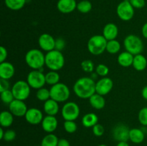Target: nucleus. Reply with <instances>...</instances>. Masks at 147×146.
<instances>
[{
  "mask_svg": "<svg viewBox=\"0 0 147 146\" xmlns=\"http://www.w3.org/2000/svg\"><path fill=\"white\" fill-rule=\"evenodd\" d=\"M73 91L79 98L89 99L96 93V82L91 77H80L75 82Z\"/></svg>",
  "mask_w": 147,
  "mask_h": 146,
  "instance_id": "f257e3e1",
  "label": "nucleus"
},
{
  "mask_svg": "<svg viewBox=\"0 0 147 146\" xmlns=\"http://www.w3.org/2000/svg\"><path fill=\"white\" fill-rule=\"evenodd\" d=\"M25 62L32 70H41L45 65V54L38 49H31L25 54Z\"/></svg>",
  "mask_w": 147,
  "mask_h": 146,
  "instance_id": "f03ea898",
  "label": "nucleus"
},
{
  "mask_svg": "<svg viewBox=\"0 0 147 146\" xmlns=\"http://www.w3.org/2000/svg\"><path fill=\"white\" fill-rule=\"evenodd\" d=\"M65 57L62 52L53 50L45 54V66L50 70L59 71L65 65Z\"/></svg>",
  "mask_w": 147,
  "mask_h": 146,
  "instance_id": "7ed1b4c3",
  "label": "nucleus"
},
{
  "mask_svg": "<svg viewBox=\"0 0 147 146\" xmlns=\"http://www.w3.org/2000/svg\"><path fill=\"white\" fill-rule=\"evenodd\" d=\"M108 40L103 35L92 36L88 42V50L91 54L98 56L106 51Z\"/></svg>",
  "mask_w": 147,
  "mask_h": 146,
  "instance_id": "20e7f679",
  "label": "nucleus"
},
{
  "mask_svg": "<svg viewBox=\"0 0 147 146\" xmlns=\"http://www.w3.org/2000/svg\"><path fill=\"white\" fill-rule=\"evenodd\" d=\"M123 46L126 51L133 55L142 54L144 50V43L142 39L135 34H129L123 40Z\"/></svg>",
  "mask_w": 147,
  "mask_h": 146,
  "instance_id": "39448f33",
  "label": "nucleus"
},
{
  "mask_svg": "<svg viewBox=\"0 0 147 146\" xmlns=\"http://www.w3.org/2000/svg\"><path fill=\"white\" fill-rule=\"evenodd\" d=\"M50 98L55 100L57 102H64L69 99L70 91L67 84L59 82L51 86L50 89Z\"/></svg>",
  "mask_w": 147,
  "mask_h": 146,
  "instance_id": "423d86ee",
  "label": "nucleus"
},
{
  "mask_svg": "<svg viewBox=\"0 0 147 146\" xmlns=\"http://www.w3.org/2000/svg\"><path fill=\"white\" fill-rule=\"evenodd\" d=\"M11 90L12 92L14 99L24 101L30 97V92H31V87L29 85L27 81L18 80L13 84Z\"/></svg>",
  "mask_w": 147,
  "mask_h": 146,
  "instance_id": "0eeeda50",
  "label": "nucleus"
},
{
  "mask_svg": "<svg viewBox=\"0 0 147 146\" xmlns=\"http://www.w3.org/2000/svg\"><path fill=\"white\" fill-rule=\"evenodd\" d=\"M27 82L31 88L39 90L46 84L45 74L41 70H32L27 74Z\"/></svg>",
  "mask_w": 147,
  "mask_h": 146,
  "instance_id": "6e6552de",
  "label": "nucleus"
},
{
  "mask_svg": "<svg viewBox=\"0 0 147 146\" xmlns=\"http://www.w3.org/2000/svg\"><path fill=\"white\" fill-rule=\"evenodd\" d=\"M116 13L119 18L122 21H130L134 16V8L129 0H123L117 6Z\"/></svg>",
  "mask_w": 147,
  "mask_h": 146,
  "instance_id": "1a4fd4ad",
  "label": "nucleus"
},
{
  "mask_svg": "<svg viewBox=\"0 0 147 146\" xmlns=\"http://www.w3.org/2000/svg\"><path fill=\"white\" fill-rule=\"evenodd\" d=\"M80 110L78 104L74 102H67L61 110L62 117L65 120H76L80 115Z\"/></svg>",
  "mask_w": 147,
  "mask_h": 146,
  "instance_id": "9d476101",
  "label": "nucleus"
},
{
  "mask_svg": "<svg viewBox=\"0 0 147 146\" xmlns=\"http://www.w3.org/2000/svg\"><path fill=\"white\" fill-rule=\"evenodd\" d=\"M130 129L124 124L116 125L112 130V137L117 142H127L129 140Z\"/></svg>",
  "mask_w": 147,
  "mask_h": 146,
  "instance_id": "9b49d317",
  "label": "nucleus"
},
{
  "mask_svg": "<svg viewBox=\"0 0 147 146\" xmlns=\"http://www.w3.org/2000/svg\"><path fill=\"white\" fill-rule=\"evenodd\" d=\"M113 87V82L110 77H102L96 82V92L105 96L111 91Z\"/></svg>",
  "mask_w": 147,
  "mask_h": 146,
  "instance_id": "f8f14e48",
  "label": "nucleus"
},
{
  "mask_svg": "<svg viewBox=\"0 0 147 146\" xmlns=\"http://www.w3.org/2000/svg\"><path fill=\"white\" fill-rule=\"evenodd\" d=\"M38 44L41 50L48 52L55 48V39L51 34L43 33L39 37Z\"/></svg>",
  "mask_w": 147,
  "mask_h": 146,
  "instance_id": "ddd939ff",
  "label": "nucleus"
},
{
  "mask_svg": "<svg viewBox=\"0 0 147 146\" xmlns=\"http://www.w3.org/2000/svg\"><path fill=\"white\" fill-rule=\"evenodd\" d=\"M27 106L24 101L14 99L9 104V110L13 114V115L16 117H21L25 115L27 113Z\"/></svg>",
  "mask_w": 147,
  "mask_h": 146,
  "instance_id": "4468645a",
  "label": "nucleus"
},
{
  "mask_svg": "<svg viewBox=\"0 0 147 146\" xmlns=\"http://www.w3.org/2000/svg\"><path fill=\"white\" fill-rule=\"evenodd\" d=\"M25 120L29 124L32 125H37L40 124L42 121L43 114L41 110L36 107H31L27 110L25 115Z\"/></svg>",
  "mask_w": 147,
  "mask_h": 146,
  "instance_id": "2eb2a0df",
  "label": "nucleus"
},
{
  "mask_svg": "<svg viewBox=\"0 0 147 146\" xmlns=\"http://www.w3.org/2000/svg\"><path fill=\"white\" fill-rule=\"evenodd\" d=\"M43 130L47 133H53L58 126V121L55 116L46 115L41 123Z\"/></svg>",
  "mask_w": 147,
  "mask_h": 146,
  "instance_id": "dca6fc26",
  "label": "nucleus"
},
{
  "mask_svg": "<svg viewBox=\"0 0 147 146\" xmlns=\"http://www.w3.org/2000/svg\"><path fill=\"white\" fill-rule=\"evenodd\" d=\"M77 4L76 0H58L57 8L61 13L69 14L77 9Z\"/></svg>",
  "mask_w": 147,
  "mask_h": 146,
  "instance_id": "f3484780",
  "label": "nucleus"
},
{
  "mask_svg": "<svg viewBox=\"0 0 147 146\" xmlns=\"http://www.w3.org/2000/svg\"><path fill=\"white\" fill-rule=\"evenodd\" d=\"M15 73L14 65L9 62L0 63V78L4 80H10Z\"/></svg>",
  "mask_w": 147,
  "mask_h": 146,
  "instance_id": "a211bd4d",
  "label": "nucleus"
},
{
  "mask_svg": "<svg viewBox=\"0 0 147 146\" xmlns=\"http://www.w3.org/2000/svg\"><path fill=\"white\" fill-rule=\"evenodd\" d=\"M119 34V28L117 25L113 23H109L103 27L102 35L108 40H116Z\"/></svg>",
  "mask_w": 147,
  "mask_h": 146,
  "instance_id": "6ab92c4d",
  "label": "nucleus"
},
{
  "mask_svg": "<svg viewBox=\"0 0 147 146\" xmlns=\"http://www.w3.org/2000/svg\"><path fill=\"white\" fill-rule=\"evenodd\" d=\"M58 103L59 102H57V101L51 98L45 102L44 104H43V110H44V112L46 113V115H47L55 116L60 110Z\"/></svg>",
  "mask_w": 147,
  "mask_h": 146,
  "instance_id": "aec40b11",
  "label": "nucleus"
},
{
  "mask_svg": "<svg viewBox=\"0 0 147 146\" xmlns=\"http://www.w3.org/2000/svg\"><path fill=\"white\" fill-rule=\"evenodd\" d=\"M88 100L90 105L96 110H102L104 108L106 105V100L104 97L96 92L93 94Z\"/></svg>",
  "mask_w": 147,
  "mask_h": 146,
  "instance_id": "412c9836",
  "label": "nucleus"
},
{
  "mask_svg": "<svg viewBox=\"0 0 147 146\" xmlns=\"http://www.w3.org/2000/svg\"><path fill=\"white\" fill-rule=\"evenodd\" d=\"M134 57L132 54L127 51L120 53L117 57V62L120 66L123 67H129L132 66L134 61Z\"/></svg>",
  "mask_w": 147,
  "mask_h": 146,
  "instance_id": "4be33fe9",
  "label": "nucleus"
},
{
  "mask_svg": "<svg viewBox=\"0 0 147 146\" xmlns=\"http://www.w3.org/2000/svg\"><path fill=\"white\" fill-rule=\"evenodd\" d=\"M145 138V135L143 130L140 128H131L129 131V140L135 144H140L143 143Z\"/></svg>",
  "mask_w": 147,
  "mask_h": 146,
  "instance_id": "5701e85b",
  "label": "nucleus"
},
{
  "mask_svg": "<svg viewBox=\"0 0 147 146\" xmlns=\"http://www.w3.org/2000/svg\"><path fill=\"white\" fill-rule=\"evenodd\" d=\"M132 66L136 71H143L147 67V59L142 54L134 55Z\"/></svg>",
  "mask_w": 147,
  "mask_h": 146,
  "instance_id": "b1692460",
  "label": "nucleus"
},
{
  "mask_svg": "<svg viewBox=\"0 0 147 146\" xmlns=\"http://www.w3.org/2000/svg\"><path fill=\"white\" fill-rule=\"evenodd\" d=\"M14 122V115L9 110H4L0 114V125L3 128L9 127Z\"/></svg>",
  "mask_w": 147,
  "mask_h": 146,
  "instance_id": "393cba45",
  "label": "nucleus"
},
{
  "mask_svg": "<svg viewBox=\"0 0 147 146\" xmlns=\"http://www.w3.org/2000/svg\"><path fill=\"white\" fill-rule=\"evenodd\" d=\"M98 117L96 114L93 113H88L82 117V125L85 127H93V126L98 124Z\"/></svg>",
  "mask_w": 147,
  "mask_h": 146,
  "instance_id": "a878e982",
  "label": "nucleus"
},
{
  "mask_svg": "<svg viewBox=\"0 0 147 146\" xmlns=\"http://www.w3.org/2000/svg\"><path fill=\"white\" fill-rule=\"evenodd\" d=\"M6 7L13 11L22 9L26 4V0H4Z\"/></svg>",
  "mask_w": 147,
  "mask_h": 146,
  "instance_id": "bb28decb",
  "label": "nucleus"
},
{
  "mask_svg": "<svg viewBox=\"0 0 147 146\" xmlns=\"http://www.w3.org/2000/svg\"><path fill=\"white\" fill-rule=\"evenodd\" d=\"M59 139L53 133H48L42 138L40 146H57Z\"/></svg>",
  "mask_w": 147,
  "mask_h": 146,
  "instance_id": "cd10ccee",
  "label": "nucleus"
},
{
  "mask_svg": "<svg viewBox=\"0 0 147 146\" xmlns=\"http://www.w3.org/2000/svg\"><path fill=\"white\" fill-rule=\"evenodd\" d=\"M60 76L57 71H53L50 70L47 73L45 74V81L46 84L48 85H55L60 82Z\"/></svg>",
  "mask_w": 147,
  "mask_h": 146,
  "instance_id": "c85d7f7f",
  "label": "nucleus"
},
{
  "mask_svg": "<svg viewBox=\"0 0 147 146\" xmlns=\"http://www.w3.org/2000/svg\"><path fill=\"white\" fill-rule=\"evenodd\" d=\"M121 48V43L118 40H112L108 41L106 51L109 52V54H115L120 52Z\"/></svg>",
  "mask_w": 147,
  "mask_h": 146,
  "instance_id": "c756f323",
  "label": "nucleus"
},
{
  "mask_svg": "<svg viewBox=\"0 0 147 146\" xmlns=\"http://www.w3.org/2000/svg\"><path fill=\"white\" fill-rule=\"evenodd\" d=\"M78 11L83 14H87L92 9V4L88 0H82L77 4Z\"/></svg>",
  "mask_w": 147,
  "mask_h": 146,
  "instance_id": "7c9ffc66",
  "label": "nucleus"
},
{
  "mask_svg": "<svg viewBox=\"0 0 147 146\" xmlns=\"http://www.w3.org/2000/svg\"><path fill=\"white\" fill-rule=\"evenodd\" d=\"M36 97H37V100L42 102H45L47 100L50 99V90L45 87H42V88L37 90V92H36Z\"/></svg>",
  "mask_w": 147,
  "mask_h": 146,
  "instance_id": "2f4dec72",
  "label": "nucleus"
},
{
  "mask_svg": "<svg viewBox=\"0 0 147 146\" xmlns=\"http://www.w3.org/2000/svg\"><path fill=\"white\" fill-rule=\"evenodd\" d=\"M0 97H1V100L2 102L4 104H8V105L14 100V97L11 90H5V91L1 92Z\"/></svg>",
  "mask_w": 147,
  "mask_h": 146,
  "instance_id": "473e14b6",
  "label": "nucleus"
},
{
  "mask_svg": "<svg viewBox=\"0 0 147 146\" xmlns=\"http://www.w3.org/2000/svg\"><path fill=\"white\" fill-rule=\"evenodd\" d=\"M63 126L65 132L70 134L76 133L78 129V125L74 120H65Z\"/></svg>",
  "mask_w": 147,
  "mask_h": 146,
  "instance_id": "72a5a7b5",
  "label": "nucleus"
},
{
  "mask_svg": "<svg viewBox=\"0 0 147 146\" xmlns=\"http://www.w3.org/2000/svg\"><path fill=\"white\" fill-rule=\"evenodd\" d=\"M82 70L87 73L93 72L95 69V65L93 64V61L90 60H85L80 64Z\"/></svg>",
  "mask_w": 147,
  "mask_h": 146,
  "instance_id": "f704fd0d",
  "label": "nucleus"
},
{
  "mask_svg": "<svg viewBox=\"0 0 147 146\" xmlns=\"http://www.w3.org/2000/svg\"><path fill=\"white\" fill-rule=\"evenodd\" d=\"M138 120L141 125L147 127V107L141 109L138 114Z\"/></svg>",
  "mask_w": 147,
  "mask_h": 146,
  "instance_id": "c9c22d12",
  "label": "nucleus"
},
{
  "mask_svg": "<svg viewBox=\"0 0 147 146\" xmlns=\"http://www.w3.org/2000/svg\"><path fill=\"white\" fill-rule=\"evenodd\" d=\"M109 72V68L108 66L103 64H99L96 67V73L102 77H106Z\"/></svg>",
  "mask_w": 147,
  "mask_h": 146,
  "instance_id": "e433bc0d",
  "label": "nucleus"
},
{
  "mask_svg": "<svg viewBox=\"0 0 147 146\" xmlns=\"http://www.w3.org/2000/svg\"><path fill=\"white\" fill-rule=\"evenodd\" d=\"M92 130H93V133L94 134V135L96 137H101L105 133V129L103 126L98 123L92 127Z\"/></svg>",
  "mask_w": 147,
  "mask_h": 146,
  "instance_id": "4c0bfd02",
  "label": "nucleus"
},
{
  "mask_svg": "<svg viewBox=\"0 0 147 146\" xmlns=\"http://www.w3.org/2000/svg\"><path fill=\"white\" fill-rule=\"evenodd\" d=\"M16 136H17L16 132L14 130L9 129V130H7L5 131L3 140L6 142H11L16 138Z\"/></svg>",
  "mask_w": 147,
  "mask_h": 146,
  "instance_id": "58836bf2",
  "label": "nucleus"
},
{
  "mask_svg": "<svg viewBox=\"0 0 147 146\" xmlns=\"http://www.w3.org/2000/svg\"><path fill=\"white\" fill-rule=\"evenodd\" d=\"M65 41L61 37H59L55 40V50L62 52L65 47Z\"/></svg>",
  "mask_w": 147,
  "mask_h": 146,
  "instance_id": "ea45409f",
  "label": "nucleus"
},
{
  "mask_svg": "<svg viewBox=\"0 0 147 146\" xmlns=\"http://www.w3.org/2000/svg\"><path fill=\"white\" fill-rule=\"evenodd\" d=\"M134 9H142L146 4L145 0H129Z\"/></svg>",
  "mask_w": 147,
  "mask_h": 146,
  "instance_id": "a19ab883",
  "label": "nucleus"
},
{
  "mask_svg": "<svg viewBox=\"0 0 147 146\" xmlns=\"http://www.w3.org/2000/svg\"><path fill=\"white\" fill-rule=\"evenodd\" d=\"M9 82L7 80L0 79V92L5 90H9Z\"/></svg>",
  "mask_w": 147,
  "mask_h": 146,
  "instance_id": "79ce46f5",
  "label": "nucleus"
},
{
  "mask_svg": "<svg viewBox=\"0 0 147 146\" xmlns=\"http://www.w3.org/2000/svg\"><path fill=\"white\" fill-rule=\"evenodd\" d=\"M7 55H8V52H7V49L4 47L1 46L0 47V63L4 62L6 61L7 58Z\"/></svg>",
  "mask_w": 147,
  "mask_h": 146,
  "instance_id": "37998d69",
  "label": "nucleus"
},
{
  "mask_svg": "<svg viewBox=\"0 0 147 146\" xmlns=\"http://www.w3.org/2000/svg\"><path fill=\"white\" fill-rule=\"evenodd\" d=\"M57 146H70V142H69L67 139L61 138L59 139Z\"/></svg>",
  "mask_w": 147,
  "mask_h": 146,
  "instance_id": "c03bdc74",
  "label": "nucleus"
},
{
  "mask_svg": "<svg viewBox=\"0 0 147 146\" xmlns=\"http://www.w3.org/2000/svg\"><path fill=\"white\" fill-rule=\"evenodd\" d=\"M142 33L143 37L145 39H147V22L145 23L142 28Z\"/></svg>",
  "mask_w": 147,
  "mask_h": 146,
  "instance_id": "a18cd8bd",
  "label": "nucleus"
},
{
  "mask_svg": "<svg viewBox=\"0 0 147 146\" xmlns=\"http://www.w3.org/2000/svg\"><path fill=\"white\" fill-rule=\"evenodd\" d=\"M142 96L144 100H147V85L145 86L142 90Z\"/></svg>",
  "mask_w": 147,
  "mask_h": 146,
  "instance_id": "49530a36",
  "label": "nucleus"
},
{
  "mask_svg": "<svg viewBox=\"0 0 147 146\" xmlns=\"http://www.w3.org/2000/svg\"><path fill=\"white\" fill-rule=\"evenodd\" d=\"M116 146H130L127 142H118Z\"/></svg>",
  "mask_w": 147,
  "mask_h": 146,
  "instance_id": "de8ad7c7",
  "label": "nucleus"
},
{
  "mask_svg": "<svg viewBox=\"0 0 147 146\" xmlns=\"http://www.w3.org/2000/svg\"><path fill=\"white\" fill-rule=\"evenodd\" d=\"M4 133H5V131L4 130L3 127H0V139L1 140H3V138H4Z\"/></svg>",
  "mask_w": 147,
  "mask_h": 146,
  "instance_id": "09e8293b",
  "label": "nucleus"
},
{
  "mask_svg": "<svg viewBox=\"0 0 147 146\" xmlns=\"http://www.w3.org/2000/svg\"><path fill=\"white\" fill-rule=\"evenodd\" d=\"M98 146H108V145H105V144H100V145H98Z\"/></svg>",
  "mask_w": 147,
  "mask_h": 146,
  "instance_id": "8fccbe9b",
  "label": "nucleus"
},
{
  "mask_svg": "<svg viewBox=\"0 0 147 146\" xmlns=\"http://www.w3.org/2000/svg\"><path fill=\"white\" fill-rule=\"evenodd\" d=\"M146 131H147V127H146Z\"/></svg>",
  "mask_w": 147,
  "mask_h": 146,
  "instance_id": "3c124183",
  "label": "nucleus"
}]
</instances>
